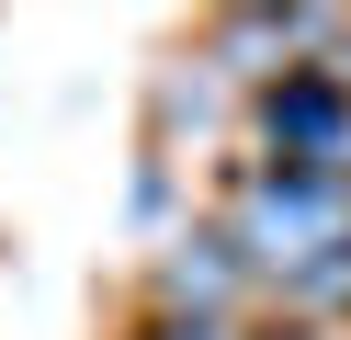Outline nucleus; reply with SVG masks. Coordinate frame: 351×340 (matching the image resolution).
Masks as SVG:
<instances>
[{
	"label": "nucleus",
	"instance_id": "f257e3e1",
	"mask_svg": "<svg viewBox=\"0 0 351 340\" xmlns=\"http://www.w3.org/2000/svg\"><path fill=\"white\" fill-rule=\"evenodd\" d=\"M261 159H272V170H328V181H351V80H340V68L295 57V68L261 80Z\"/></svg>",
	"mask_w": 351,
	"mask_h": 340
},
{
	"label": "nucleus",
	"instance_id": "20e7f679",
	"mask_svg": "<svg viewBox=\"0 0 351 340\" xmlns=\"http://www.w3.org/2000/svg\"><path fill=\"white\" fill-rule=\"evenodd\" d=\"M272 340H328V329H272Z\"/></svg>",
	"mask_w": 351,
	"mask_h": 340
},
{
	"label": "nucleus",
	"instance_id": "f03ea898",
	"mask_svg": "<svg viewBox=\"0 0 351 340\" xmlns=\"http://www.w3.org/2000/svg\"><path fill=\"white\" fill-rule=\"evenodd\" d=\"M238 295H250V261L227 249V227L170 238V261H159V317H238Z\"/></svg>",
	"mask_w": 351,
	"mask_h": 340
},
{
	"label": "nucleus",
	"instance_id": "7ed1b4c3",
	"mask_svg": "<svg viewBox=\"0 0 351 340\" xmlns=\"http://www.w3.org/2000/svg\"><path fill=\"white\" fill-rule=\"evenodd\" d=\"M136 340H250V329H238V317H147Z\"/></svg>",
	"mask_w": 351,
	"mask_h": 340
}]
</instances>
